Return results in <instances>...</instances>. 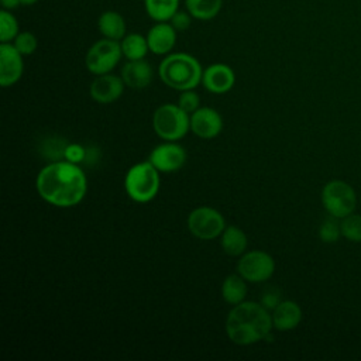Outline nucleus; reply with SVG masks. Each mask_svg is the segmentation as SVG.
<instances>
[{
    "label": "nucleus",
    "mask_w": 361,
    "mask_h": 361,
    "mask_svg": "<svg viewBox=\"0 0 361 361\" xmlns=\"http://www.w3.org/2000/svg\"><path fill=\"white\" fill-rule=\"evenodd\" d=\"M35 186L38 195L47 203L66 209L83 200L87 190V180L78 164L59 159L52 161L39 171Z\"/></svg>",
    "instance_id": "f257e3e1"
},
{
    "label": "nucleus",
    "mask_w": 361,
    "mask_h": 361,
    "mask_svg": "<svg viewBox=\"0 0 361 361\" xmlns=\"http://www.w3.org/2000/svg\"><path fill=\"white\" fill-rule=\"evenodd\" d=\"M18 21L10 10L0 11V42H13L18 35Z\"/></svg>",
    "instance_id": "b1692460"
},
{
    "label": "nucleus",
    "mask_w": 361,
    "mask_h": 361,
    "mask_svg": "<svg viewBox=\"0 0 361 361\" xmlns=\"http://www.w3.org/2000/svg\"><path fill=\"white\" fill-rule=\"evenodd\" d=\"M322 202L324 209L333 217H345L355 209V192L343 180H330L322 192Z\"/></svg>",
    "instance_id": "6e6552de"
},
{
    "label": "nucleus",
    "mask_w": 361,
    "mask_h": 361,
    "mask_svg": "<svg viewBox=\"0 0 361 361\" xmlns=\"http://www.w3.org/2000/svg\"><path fill=\"white\" fill-rule=\"evenodd\" d=\"M223 0H185L186 10L200 21L213 20L221 10Z\"/></svg>",
    "instance_id": "4be33fe9"
},
{
    "label": "nucleus",
    "mask_w": 361,
    "mask_h": 361,
    "mask_svg": "<svg viewBox=\"0 0 361 361\" xmlns=\"http://www.w3.org/2000/svg\"><path fill=\"white\" fill-rule=\"evenodd\" d=\"M120 45H121L123 56L127 58V61L144 59L147 52L149 51L147 37L138 32L126 34V37L120 41Z\"/></svg>",
    "instance_id": "412c9836"
},
{
    "label": "nucleus",
    "mask_w": 361,
    "mask_h": 361,
    "mask_svg": "<svg viewBox=\"0 0 361 361\" xmlns=\"http://www.w3.org/2000/svg\"><path fill=\"white\" fill-rule=\"evenodd\" d=\"M159 186V171L149 161L133 165L124 178L126 192L135 203H147L152 200L157 196Z\"/></svg>",
    "instance_id": "20e7f679"
},
{
    "label": "nucleus",
    "mask_w": 361,
    "mask_h": 361,
    "mask_svg": "<svg viewBox=\"0 0 361 361\" xmlns=\"http://www.w3.org/2000/svg\"><path fill=\"white\" fill-rule=\"evenodd\" d=\"M97 30L104 38L121 41L126 37V20L124 17L113 10L102 13L97 18Z\"/></svg>",
    "instance_id": "a211bd4d"
},
{
    "label": "nucleus",
    "mask_w": 361,
    "mask_h": 361,
    "mask_svg": "<svg viewBox=\"0 0 361 361\" xmlns=\"http://www.w3.org/2000/svg\"><path fill=\"white\" fill-rule=\"evenodd\" d=\"M186 223L193 237L206 241L220 237L226 228V221L221 213L209 206L193 209L189 213Z\"/></svg>",
    "instance_id": "0eeeda50"
},
{
    "label": "nucleus",
    "mask_w": 361,
    "mask_h": 361,
    "mask_svg": "<svg viewBox=\"0 0 361 361\" xmlns=\"http://www.w3.org/2000/svg\"><path fill=\"white\" fill-rule=\"evenodd\" d=\"M340 234H341V227L333 219L324 220L323 224L320 226V230H319L320 240L324 241V243H334V241H337Z\"/></svg>",
    "instance_id": "bb28decb"
},
{
    "label": "nucleus",
    "mask_w": 361,
    "mask_h": 361,
    "mask_svg": "<svg viewBox=\"0 0 361 361\" xmlns=\"http://www.w3.org/2000/svg\"><path fill=\"white\" fill-rule=\"evenodd\" d=\"M220 245L223 251L230 257L243 255L248 245V238L245 233L237 226H226L220 235Z\"/></svg>",
    "instance_id": "6ab92c4d"
},
{
    "label": "nucleus",
    "mask_w": 361,
    "mask_h": 361,
    "mask_svg": "<svg viewBox=\"0 0 361 361\" xmlns=\"http://www.w3.org/2000/svg\"><path fill=\"white\" fill-rule=\"evenodd\" d=\"M124 80L121 76L113 73L97 75L90 83V96L100 104H109L116 102L124 92Z\"/></svg>",
    "instance_id": "ddd939ff"
},
{
    "label": "nucleus",
    "mask_w": 361,
    "mask_h": 361,
    "mask_svg": "<svg viewBox=\"0 0 361 361\" xmlns=\"http://www.w3.org/2000/svg\"><path fill=\"white\" fill-rule=\"evenodd\" d=\"M282 302V298H281V292L275 288H271V289H267L262 296H261V300L259 303L268 309V310H274L279 303Z\"/></svg>",
    "instance_id": "7c9ffc66"
},
{
    "label": "nucleus",
    "mask_w": 361,
    "mask_h": 361,
    "mask_svg": "<svg viewBox=\"0 0 361 361\" xmlns=\"http://www.w3.org/2000/svg\"><path fill=\"white\" fill-rule=\"evenodd\" d=\"M123 56L120 41L102 38L96 41L86 52L85 65L87 71L93 75L110 73Z\"/></svg>",
    "instance_id": "423d86ee"
},
{
    "label": "nucleus",
    "mask_w": 361,
    "mask_h": 361,
    "mask_svg": "<svg viewBox=\"0 0 361 361\" xmlns=\"http://www.w3.org/2000/svg\"><path fill=\"white\" fill-rule=\"evenodd\" d=\"M13 45L17 48V51L23 56H27V55H31L35 52V49L38 47V39L31 31H21L14 38Z\"/></svg>",
    "instance_id": "a878e982"
},
{
    "label": "nucleus",
    "mask_w": 361,
    "mask_h": 361,
    "mask_svg": "<svg viewBox=\"0 0 361 361\" xmlns=\"http://www.w3.org/2000/svg\"><path fill=\"white\" fill-rule=\"evenodd\" d=\"M302 320V310L293 300H282L272 310L274 329L279 331H288L295 329Z\"/></svg>",
    "instance_id": "f3484780"
},
{
    "label": "nucleus",
    "mask_w": 361,
    "mask_h": 361,
    "mask_svg": "<svg viewBox=\"0 0 361 361\" xmlns=\"http://www.w3.org/2000/svg\"><path fill=\"white\" fill-rule=\"evenodd\" d=\"M341 234L351 241H361V214H348L340 223Z\"/></svg>",
    "instance_id": "393cba45"
},
{
    "label": "nucleus",
    "mask_w": 361,
    "mask_h": 361,
    "mask_svg": "<svg viewBox=\"0 0 361 361\" xmlns=\"http://www.w3.org/2000/svg\"><path fill=\"white\" fill-rule=\"evenodd\" d=\"M247 281L237 272L226 276L221 283V298L228 305H238L244 302L247 296Z\"/></svg>",
    "instance_id": "aec40b11"
},
{
    "label": "nucleus",
    "mask_w": 361,
    "mask_h": 361,
    "mask_svg": "<svg viewBox=\"0 0 361 361\" xmlns=\"http://www.w3.org/2000/svg\"><path fill=\"white\" fill-rule=\"evenodd\" d=\"M120 76L124 80L126 86L135 90H141L152 82L154 69L151 63L145 59L127 61L121 68Z\"/></svg>",
    "instance_id": "dca6fc26"
},
{
    "label": "nucleus",
    "mask_w": 361,
    "mask_h": 361,
    "mask_svg": "<svg viewBox=\"0 0 361 361\" xmlns=\"http://www.w3.org/2000/svg\"><path fill=\"white\" fill-rule=\"evenodd\" d=\"M86 152L87 149H85L80 144H76V142H68L66 148H65V154H63V158L69 162H73V164H80V162H85L86 159Z\"/></svg>",
    "instance_id": "c85d7f7f"
},
{
    "label": "nucleus",
    "mask_w": 361,
    "mask_h": 361,
    "mask_svg": "<svg viewBox=\"0 0 361 361\" xmlns=\"http://www.w3.org/2000/svg\"><path fill=\"white\" fill-rule=\"evenodd\" d=\"M202 83L210 93L223 94L235 83L234 71L226 63H212L203 71Z\"/></svg>",
    "instance_id": "4468645a"
},
{
    "label": "nucleus",
    "mask_w": 361,
    "mask_h": 361,
    "mask_svg": "<svg viewBox=\"0 0 361 361\" xmlns=\"http://www.w3.org/2000/svg\"><path fill=\"white\" fill-rule=\"evenodd\" d=\"M152 127L159 138L178 141L190 130V114L180 109L179 104H162L154 111Z\"/></svg>",
    "instance_id": "39448f33"
},
{
    "label": "nucleus",
    "mask_w": 361,
    "mask_h": 361,
    "mask_svg": "<svg viewBox=\"0 0 361 361\" xmlns=\"http://www.w3.org/2000/svg\"><path fill=\"white\" fill-rule=\"evenodd\" d=\"M176 30L169 21L155 23L147 32L148 48L155 55H168L176 42Z\"/></svg>",
    "instance_id": "2eb2a0df"
},
{
    "label": "nucleus",
    "mask_w": 361,
    "mask_h": 361,
    "mask_svg": "<svg viewBox=\"0 0 361 361\" xmlns=\"http://www.w3.org/2000/svg\"><path fill=\"white\" fill-rule=\"evenodd\" d=\"M190 130L199 138L212 140L221 133L223 118L212 107H199L190 114Z\"/></svg>",
    "instance_id": "f8f14e48"
},
{
    "label": "nucleus",
    "mask_w": 361,
    "mask_h": 361,
    "mask_svg": "<svg viewBox=\"0 0 361 361\" xmlns=\"http://www.w3.org/2000/svg\"><path fill=\"white\" fill-rule=\"evenodd\" d=\"M199 103H200V99H199V94L193 90V89H189V90H182L179 97H178V104L180 109H183L186 113L192 114L193 111H196L199 109Z\"/></svg>",
    "instance_id": "cd10ccee"
},
{
    "label": "nucleus",
    "mask_w": 361,
    "mask_h": 361,
    "mask_svg": "<svg viewBox=\"0 0 361 361\" xmlns=\"http://www.w3.org/2000/svg\"><path fill=\"white\" fill-rule=\"evenodd\" d=\"M159 172H176L186 162V151L175 141H166L157 145L148 159Z\"/></svg>",
    "instance_id": "9d476101"
},
{
    "label": "nucleus",
    "mask_w": 361,
    "mask_h": 361,
    "mask_svg": "<svg viewBox=\"0 0 361 361\" xmlns=\"http://www.w3.org/2000/svg\"><path fill=\"white\" fill-rule=\"evenodd\" d=\"M192 14L188 10H178L169 20L176 31H186L192 24Z\"/></svg>",
    "instance_id": "c756f323"
},
{
    "label": "nucleus",
    "mask_w": 361,
    "mask_h": 361,
    "mask_svg": "<svg viewBox=\"0 0 361 361\" xmlns=\"http://www.w3.org/2000/svg\"><path fill=\"white\" fill-rule=\"evenodd\" d=\"M38 0H20V3H21V6H32V4H35Z\"/></svg>",
    "instance_id": "473e14b6"
},
{
    "label": "nucleus",
    "mask_w": 361,
    "mask_h": 361,
    "mask_svg": "<svg viewBox=\"0 0 361 361\" xmlns=\"http://www.w3.org/2000/svg\"><path fill=\"white\" fill-rule=\"evenodd\" d=\"M147 14L155 21H169L179 10V0H144Z\"/></svg>",
    "instance_id": "5701e85b"
},
{
    "label": "nucleus",
    "mask_w": 361,
    "mask_h": 361,
    "mask_svg": "<svg viewBox=\"0 0 361 361\" xmlns=\"http://www.w3.org/2000/svg\"><path fill=\"white\" fill-rule=\"evenodd\" d=\"M275 271L274 258L261 250H252L244 252L237 262V272L247 282H265L268 281Z\"/></svg>",
    "instance_id": "1a4fd4ad"
},
{
    "label": "nucleus",
    "mask_w": 361,
    "mask_h": 361,
    "mask_svg": "<svg viewBox=\"0 0 361 361\" xmlns=\"http://www.w3.org/2000/svg\"><path fill=\"white\" fill-rule=\"evenodd\" d=\"M272 314L259 302L244 300L228 312L226 333L237 345L255 344L264 338H272Z\"/></svg>",
    "instance_id": "f03ea898"
},
{
    "label": "nucleus",
    "mask_w": 361,
    "mask_h": 361,
    "mask_svg": "<svg viewBox=\"0 0 361 361\" xmlns=\"http://www.w3.org/2000/svg\"><path fill=\"white\" fill-rule=\"evenodd\" d=\"M158 73L166 86L175 90H189L202 83L203 69L193 55L173 52L161 61Z\"/></svg>",
    "instance_id": "7ed1b4c3"
},
{
    "label": "nucleus",
    "mask_w": 361,
    "mask_h": 361,
    "mask_svg": "<svg viewBox=\"0 0 361 361\" xmlns=\"http://www.w3.org/2000/svg\"><path fill=\"white\" fill-rule=\"evenodd\" d=\"M0 3H1V7H3L4 10H10V11H13V10L17 8L18 6H21L20 0H0Z\"/></svg>",
    "instance_id": "2f4dec72"
},
{
    "label": "nucleus",
    "mask_w": 361,
    "mask_h": 361,
    "mask_svg": "<svg viewBox=\"0 0 361 361\" xmlns=\"http://www.w3.org/2000/svg\"><path fill=\"white\" fill-rule=\"evenodd\" d=\"M24 72L23 55L13 42H0V85L3 87L17 83Z\"/></svg>",
    "instance_id": "9b49d317"
}]
</instances>
